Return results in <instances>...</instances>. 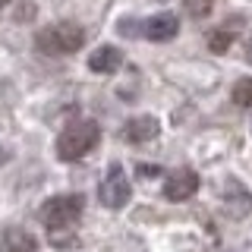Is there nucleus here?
<instances>
[{
	"label": "nucleus",
	"instance_id": "obj_1",
	"mask_svg": "<svg viewBox=\"0 0 252 252\" xmlns=\"http://www.w3.org/2000/svg\"><path fill=\"white\" fill-rule=\"evenodd\" d=\"M101 142V126L94 120H76L57 136V158L60 161H82Z\"/></svg>",
	"mask_w": 252,
	"mask_h": 252
},
{
	"label": "nucleus",
	"instance_id": "obj_2",
	"mask_svg": "<svg viewBox=\"0 0 252 252\" xmlns=\"http://www.w3.org/2000/svg\"><path fill=\"white\" fill-rule=\"evenodd\" d=\"M82 208H85L82 195H54V199H47L41 205V224L51 230L54 240H57L60 233H69L79 224Z\"/></svg>",
	"mask_w": 252,
	"mask_h": 252
},
{
	"label": "nucleus",
	"instance_id": "obj_3",
	"mask_svg": "<svg viewBox=\"0 0 252 252\" xmlns=\"http://www.w3.org/2000/svg\"><path fill=\"white\" fill-rule=\"evenodd\" d=\"M85 44V32L76 22H54V26H44L35 35V47L47 57H60V54H76L79 47Z\"/></svg>",
	"mask_w": 252,
	"mask_h": 252
},
{
	"label": "nucleus",
	"instance_id": "obj_4",
	"mask_svg": "<svg viewBox=\"0 0 252 252\" xmlns=\"http://www.w3.org/2000/svg\"><path fill=\"white\" fill-rule=\"evenodd\" d=\"M98 195H101V202H104L107 208H123V205L129 202L132 186H129V180H126V173H123L120 164H110V167H107Z\"/></svg>",
	"mask_w": 252,
	"mask_h": 252
},
{
	"label": "nucleus",
	"instance_id": "obj_5",
	"mask_svg": "<svg viewBox=\"0 0 252 252\" xmlns=\"http://www.w3.org/2000/svg\"><path fill=\"white\" fill-rule=\"evenodd\" d=\"M199 189V173L189 167H177L173 173H167V183H164V199L170 202H186L189 195H195Z\"/></svg>",
	"mask_w": 252,
	"mask_h": 252
},
{
	"label": "nucleus",
	"instance_id": "obj_6",
	"mask_svg": "<svg viewBox=\"0 0 252 252\" xmlns=\"http://www.w3.org/2000/svg\"><path fill=\"white\" fill-rule=\"evenodd\" d=\"M177 32H180V19L173 13H155L142 22V35L148 41H170V38H177Z\"/></svg>",
	"mask_w": 252,
	"mask_h": 252
},
{
	"label": "nucleus",
	"instance_id": "obj_7",
	"mask_svg": "<svg viewBox=\"0 0 252 252\" xmlns=\"http://www.w3.org/2000/svg\"><path fill=\"white\" fill-rule=\"evenodd\" d=\"M158 120L155 117H148V114H142V117H132V120H126L123 126V139L126 142H132V145H142V142H152L158 136Z\"/></svg>",
	"mask_w": 252,
	"mask_h": 252
},
{
	"label": "nucleus",
	"instance_id": "obj_8",
	"mask_svg": "<svg viewBox=\"0 0 252 252\" xmlns=\"http://www.w3.org/2000/svg\"><path fill=\"white\" fill-rule=\"evenodd\" d=\"M38 240L26 227H3L0 230V252H35Z\"/></svg>",
	"mask_w": 252,
	"mask_h": 252
},
{
	"label": "nucleus",
	"instance_id": "obj_9",
	"mask_svg": "<svg viewBox=\"0 0 252 252\" xmlns=\"http://www.w3.org/2000/svg\"><path fill=\"white\" fill-rule=\"evenodd\" d=\"M120 63H123V54L117 51L114 44H101L98 51H92L89 69H92V73H117V69H120Z\"/></svg>",
	"mask_w": 252,
	"mask_h": 252
},
{
	"label": "nucleus",
	"instance_id": "obj_10",
	"mask_svg": "<svg viewBox=\"0 0 252 252\" xmlns=\"http://www.w3.org/2000/svg\"><path fill=\"white\" fill-rule=\"evenodd\" d=\"M230 98H233L236 107H252V79H240V82L233 85Z\"/></svg>",
	"mask_w": 252,
	"mask_h": 252
},
{
	"label": "nucleus",
	"instance_id": "obj_11",
	"mask_svg": "<svg viewBox=\"0 0 252 252\" xmlns=\"http://www.w3.org/2000/svg\"><path fill=\"white\" fill-rule=\"evenodd\" d=\"M183 10L192 19H205V16H211V10H215V0H183Z\"/></svg>",
	"mask_w": 252,
	"mask_h": 252
},
{
	"label": "nucleus",
	"instance_id": "obj_12",
	"mask_svg": "<svg viewBox=\"0 0 252 252\" xmlns=\"http://www.w3.org/2000/svg\"><path fill=\"white\" fill-rule=\"evenodd\" d=\"M230 41H233V29L227 26V29H220V32H211L208 35V47L215 54H224L227 47H230Z\"/></svg>",
	"mask_w": 252,
	"mask_h": 252
},
{
	"label": "nucleus",
	"instance_id": "obj_13",
	"mask_svg": "<svg viewBox=\"0 0 252 252\" xmlns=\"http://www.w3.org/2000/svg\"><path fill=\"white\" fill-rule=\"evenodd\" d=\"M152 173H158V167H152V164H139V177H152Z\"/></svg>",
	"mask_w": 252,
	"mask_h": 252
},
{
	"label": "nucleus",
	"instance_id": "obj_14",
	"mask_svg": "<svg viewBox=\"0 0 252 252\" xmlns=\"http://www.w3.org/2000/svg\"><path fill=\"white\" fill-rule=\"evenodd\" d=\"M246 60L252 63V38H249V41H246Z\"/></svg>",
	"mask_w": 252,
	"mask_h": 252
},
{
	"label": "nucleus",
	"instance_id": "obj_15",
	"mask_svg": "<svg viewBox=\"0 0 252 252\" xmlns=\"http://www.w3.org/2000/svg\"><path fill=\"white\" fill-rule=\"evenodd\" d=\"M3 3H10V0H0V6H3Z\"/></svg>",
	"mask_w": 252,
	"mask_h": 252
}]
</instances>
